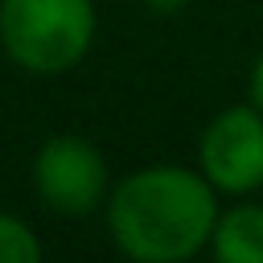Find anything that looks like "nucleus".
I'll list each match as a JSON object with an SVG mask.
<instances>
[{
    "mask_svg": "<svg viewBox=\"0 0 263 263\" xmlns=\"http://www.w3.org/2000/svg\"><path fill=\"white\" fill-rule=\"evenodd\" d=\"M197 168L226 197H247L263 189V111L255 103L218 111L201 127Z\"/></svg>",
    "mask_w": 263,
    "mask_h": 263,
    "instance_id": "obj_4",
    "label": "nucleus"
},
{
    "mask_svg": "<svg viewBox=\"0 0 263 263\" xmlns=\"http://www.w3.org/2000/svg\"><path fill=\"white\" fill-rule=\"evenodd\" d=\"M144 4H148L152 12H181L189 0H144Z\"/></svg>",
    "mask_w": 263,
    "mask_h": 263,
    "instance_id": "obj_8",
    "label": "nucleus"
},
{
    "mask_svg": "<svg viewBox=\"0 0 263 263\" xmlns=\"http://www.w3.org/2000/svg\"><path fill=\"white\" fill-rule=\"evenodd\" d=\"M107 234L132 263H189L210 247L218 222V189L201 168L148 164L115 181L107 193Z\"/></svg>",
    "mask_w": 263,
    "mask_h": 263,
    "instance_id": "obj_1",
    "label": "nucleus"
},
{
    "mask_svg": "<svg viewBox=\"0 0 263 263\" xmlns=\"http://www.w3.org/2000/svg\"><path fill=\"white\" fill-rule=\"evenodd\" d=\"M251 103L263 111V53H259L255 66H251Z\"/></svg>",
    "mask_w": 263,
    "mask_h": 263,
    "instance_id": "obj_7",
    "label": "nucleus"
},
{
    "mask_svg": "<svg viewBox=\"0 0 263 263\" xmlns=\"http://www.w3.org/2000/svg\"><path fill=\"white\" fill-rule=\"evenodd\" d=\"M99 29L95 0H0V45L37 78L74 70Z\"/></svg>",
    "mask_w": 263,
    "mask_h": 263,
    "instance_id": "obj_2",
    "label": "nucleus"
},
{
    "mask_svg": "<svg viewBox=\"0 0 263 263\" xmlns=\"http://www.w3.org/2000/svg\"><path fill=\"white\" fill-rule=\"evenodd\" d=\"M0 263H45L37 230L4 210H0Z\"/></svg>",
    "mask_w": 263,
    "mask_h": 263,
    "instance_id": "obj_6",
    "label": "nucleus"
},
{
    "mask_svg": "<svg viewBox=\"0 0 263 263\" xmlns=\"http://www.w3.org/2000/svg\"><path fill=\"white\" fill-rule=\"evenodd\" d=\"M33 189L45 210L82 218L107 205L111 193V168L107 156L82 140V136H49L33 156Z\"/></svg>",
    "mask_w": 263,
    "mask_h": 263,
    "instance_id": "obj_3",
    "label": "nucleus"
},
{
    "mask_svg": "<svg viewBox=\"0 0 263 263\" xmlns=\"http://www.w3.org/2000/svg\"><path fill=\"white\" fill-rule=\"evenodd\" d=\"M214 263H263V201H234L210 234Z\"/></svg>",
    "mask_w": 263,
    "mask_h": 263,
    "instance_id": "obj_5",
    "label": "nucleus"
}]
</instances>
